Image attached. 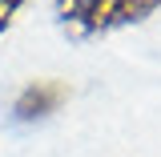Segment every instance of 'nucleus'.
Masks as SVG:
<instances>
[{"instance_id":"f257e3e1","label":"nucleus","mask_w":161,"mask_h":157,"mask_svg":"<svg viewBox=\"0 0 161 157\" xmlns=\"http://www.w3.org/2000/svg\"><path fill=\"white\" fill-rule=\"evenodd\" d=\"M161 8V0H53V20L69 40H97L133 28Z\"/></svg>"},{"instance_id":"7ed1b4c3","label":"nucleus","mask_w":161,"mask_h":157,"mask_svg":"<svg viewBox=\"0 0 161 157\" xmlns=\"http://www.w3.org/2000/svg\"><path fill=\"white\" fill-rule=\"evenodd\" d=\"M24 4H28V0H0V36L12 28V20H16V12L24 8Z\"/></svg>"},{"instance_id":"f03ea898","label":"nucleus","mask_w":161,"mask_h":157,"mask_svg":"<svg viewBox=\"0 0 161 157\" xmlns=\"http://www.w3.org/2000/svg\"><path fill=\"white\" fill-rule=\"evenodd\" d=\"M64 97H69V89L60 85V81H32V85H24L16 93V105H12V113H16V121H40L48 117V113H57L60 105H64Z\"/></svg>"}]
</instances>
